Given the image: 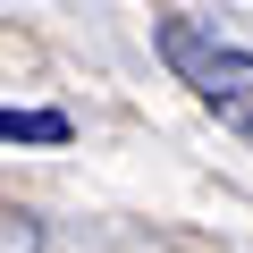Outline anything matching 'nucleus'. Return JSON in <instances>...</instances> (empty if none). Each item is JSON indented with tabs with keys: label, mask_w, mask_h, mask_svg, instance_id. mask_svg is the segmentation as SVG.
Masks as SVG:
<instances>
[{
	"label": "nucleus",
	"mask_w": 253,
	"mask_h": 253,
	"mask_svg": "<svg viewBox=\"0 0 253 253\" xmlns=\"http://www.w3.org/2000/svg\"><path fill=\"white\" fill-rule=\"evenodd\" d=\"M161 59H169V76L194 84L203 101H228V110L253 101V51L219 42V34L194 26V17H161Z\"/></svg>",
	"instance_id": "f257e3e1"
},
{
	"label": "nucleus",
	"mask_w": 253,
	"mask_h": 253,
	"mask_svg": "<svg viewBox=\"0 0 253 253\" xmlns=\"http://www.w3.org/2000/svg\"><path fill=\"white\" fill-rule=\"evenodd\" d=\"M68 135H76V126H68L59 110H0V144H51V152H59Z\"/></svg>",
	"instance_id": "f03ea898"
},
{
	"label": "nucleus",
	"mask_w": 253,
	"mask_h": 253,
	"mask_svg": "<svg viewBox=\"0 0 253 253\" xmlns=\"http://www.w3.org/2000/svg\"><path fill=\"white\" fill-rule=\"evenodd\" d=\"M42 236H34V219L26 211H0V253H34Z\"/></svg>",
	"instance_id": "7ed1b4c3"
}]
</instances>
